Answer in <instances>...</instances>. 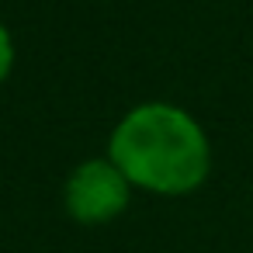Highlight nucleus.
I'll list each match as a JSON object with an SVG mask.
<instances>
[{
  "instance_id": "obj_1",
  "label": "nucleus",
  "mask_w": 253,
  "mask_h": 253,
  "mask_svg": "<svg viewBox=\"0 0 253 253\" xmlns=\"http://www.w3.org/2000/svg\"><path fill=\"white\" fill-rule=\"evenodd\" d=\"M108 156L135 191L156 198L194 194L211 173V139L205 125L173 101L128 108L108 135Z\"/></svg>"
},
{
  "instance_id": "obj_2",
  "label": "nucleus",
  "mask_w": 253,
  "mask_h": 253,
  "mask_svg": "<svg viewBox=\"0 0 253 253\" xmlns=\"http://www.w3.org/2000/svg\"><path fill=\"white\" fill-rule=\"evenodd\" d=\"M132 180L118 170V163L104 156H90L66 173L63 184V208L77 225L97 229L118 222L132 205Z\"/></svg>"
},
{
  "instance_id": "obj_3",
  "label": "nucleus",
  "mask_w": 253,
  "mask_h": 253,
  "mask_svg": "<svg viewBox=\"0 0 253 253\" xmlns=\"http://www.w3.org/2000/svg\"><path fill=\"white\" fill-rule=\"evenodd\" d=\"M14 63H18V45H14V35L11 28L0 21V84H4L11 73H14Z\"/></svg>"
}]
</instances>
